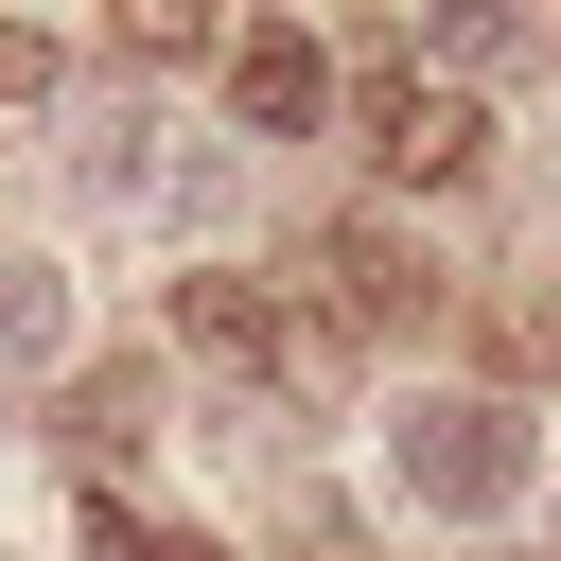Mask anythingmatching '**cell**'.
Instances as JSON below:
<instances>
[{
    "label": "cell",
    "mask_w": 561,
    "mask_h": 561,
    "mask_svg": "<svg viewBox=\"0 0 561 561\" xmlns=\"http://www.w3.org/2000/svg\"><path fill=\"white\" fill-rule=\"evenodd\" d=\"M35 88H53V35H18V18H0V105H35Z\"/></svg>",
    "instance_id": "8fae6325"
},
{
    "label": "cell",
    "mask_w": 561,
    "mask_h": 561,
    "mask_svg": "<svg viewBox=\"0 0 561 561\" xmlns=\"http://www.w3.org/2000/svg\"><path fill=\"white\" fill-rule=\"evenodd\" d=\"M70 351V280L53 263H0V368H53Z\"/></svg>",
    "instance_id": "ba28073f"
},
{
    "label": "cell",
    "mask_w": 561,
    "mask_h": 561,
    "mask_svg": "<svg viewBox=\"0 0 561 561\" xmlns=\"http://www.w3.org/2000/svg\"><path fill=\"white\" fill-rule=\"evenodd\" d=\"M123 53H140V70H193L210 18H193V0H123Z\"/></svg>",
    "instance_id": "9c48e42d"
},
{
    "label": "cell",
    "mask_w": 561,
    "mask_h": 561,
    "mask_svg": "<svg viewBox=\"0 0 561 561\" xmlns=\"http://www.w3.org/2000/svg\"><path fill=\"white\" fill-rule=\"evenodd\" d=\"M298 316H316L333 351H351V333H403V316H421V263H403V228H316V298H298Z\"/></svg>",
    "instance_id": "5b68a950"
},
{
    "label": "cell",
    "mask_w": 561,
    "mask_h": 561,
    "mask_svg": "<svg viewBox=\"0 0 561 561\" xmlns=\"http://www.w3.org/2000/svg\"><path fill=\"white\" fill-rule=\"evenodd\" d=\"M421 53H438V70H508V53H543V18H508V0H438Z\"/></svg>",
    "instance_id": "52a82bcc"
},
{
    "label": "cell",
    "mask_w": 561,
    "mask_h": 561,
    "mask_svg": "<svg viewBox=\"0 0 561 561\" xmlns=\"http://www.w3.org/2000/svg\"><path fill=\"white\" fill-rule=\"evenodd\" d=\"M210 70H228V105H245L263 140H316V105H333V53H316L298 18H245V35H210Z\"/></svg>",
    "instance_id": "277c9868"
},
{
    "label": "cell",
    "mask_w": 561,
    "mask_h": 561,
    "mask_svg": "<svg viewBox=\"0 0 561 561\" xmlns=\"http://www.w3.org/2000/svg\"><path fill=\"white\" fill-rule=\"evenodd\" d=\"M88 561H228V543H193V526H140V508H88Z\"/></svg>",
    "instance_id": "30bf717a"
},
{
    "label": "cell",
    "mask_w": 561,
    "mask_h": 561,
    "mask_svg": "<svg viewBox=\"0 0 561 561\" xmlns=\"http://www.w3.org/2000/svg\"><path fill=\"white\" fill-rule=\"evenodd\" d=\"M386 456H403V491H421L438 526H491V508H526V473H543L526 403H491V386H438V403H403V421H386Z\"/></svg>",
    "instance_id": "6da1fadb"
},
{
    "label": "cell",
    "mask_w": 561,
    "mask_h": 561,
    "mask_svg": "<svg viewBox=\"0 0 561 561\" xmlns=\"http://www.w3.org/2000/svg\"><path fill=\"white\" fill-rule=\"evenodd\" d=\"M175 351H210V368H245V386H333V333H316L298 280H263V263H193V280H175Z\"/></svg>",
    "instance_id": "7a4b0ae2"
},
{
    "label": "cell",
    "mask_w": 561,
    "mask_h": 561,
    "mask_svg": "<svg viewBox=\"0 0 561 561\" xmlns=\"http://www.w3.org/2000/svg\"><path fill=\"white\" fill-rule=\"evenodd\" d=\"M123 438H158V368H140V351L70 368V456H123Z\"/></svg>",
    "instance_id": "8992f818"
},
{
    "label": "cell",
    "mask_w": 561,
    "mask_h": 561,
    "mask_svg": "<svg viewBox=\"0 0 561 561\" xmlns=\"http://www.w3.org/2000/svg\"><path fill=\"white\" fill-rule=\"evenodd\" d=\"M368 158H386L403 193H456V175L491 158V105H473V88H421L403 53H368Z\"/></svg>",
    "instance_id": "3957f363"
}]
</instances>
